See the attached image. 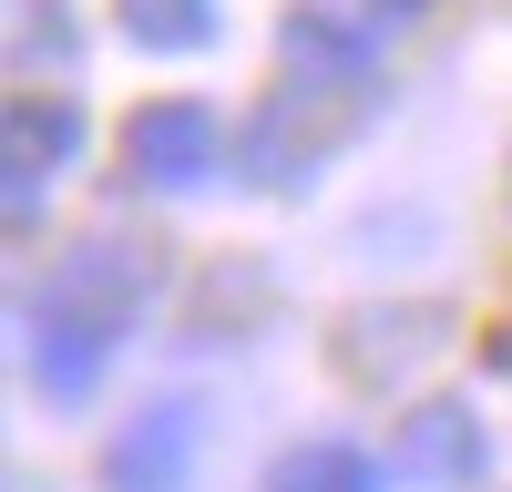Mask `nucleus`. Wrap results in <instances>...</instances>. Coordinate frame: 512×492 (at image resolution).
<instances>
[{"mask_svg": "<svg viewBox=\"0 0 512 492\" xmlns=\"http://www.w3.org/2000/svg\"><path fill=\"white\" fill-rule=\"evenodd\" d=\"M359 113H369V93H359V72H308V82H287V93L256 113V134H246V175L267 185V195H287V185H308L318 164L359 134Z\"/></svg>", "mask_w": 512, "mask_h": 492, "instance_id": "1", "label": "nucleus"}, {"mask_svg": "<svg viewBox=\"0 0 512 492\" xmlns=\"http://www.w3.org/2000/svg\"><path fill=\"white\" fill-rule=\"evenodd\" d=\"M144 298H154V257H144V246H113V236H93V246H72V257L52 267V287H41L31 308L82 318V328H103V339H123V328L144 318Z\"/></svg>", "mask_w": 512, "mask_h": 492, "instance_id": "2", "label": "nucleus"}, {"mask_svg": "<svg viewBox=\"0 0 512 492\" xmlns=\"http://www.w3.org/2000/svg\"><path fill=\"white\" fill-rule=\"evenodd\" d=\"M216 154H226V123H216V103H195V93H164V103H144L134 123H123V164H134L144 185H164V195L205 185Z\"/></svg>", "mask_w": 512, "mask_h": 492, "instance_id": "3", "label": "nucleus"}, {"mask_svg": "<svg viewBox=\"0 0 512 492\" xmlns=\"http://www.w3.org/2000/svg\"><path fill=\"white\" fill-rule=\"evenodd\" d=\"M82 144H93V123H82L72 93H11V154H0V164H11V216L21 226H31L41 185L82 164Z\"/></svg>", "mask_w": 512, "mask_h": 492, "instance_id": "4", "label": "nucleus"}, {"mask_svg": "<svg viewBox=\"0 0 512 492\" xmlns=\"http://www.w3.org/2000/svg\"><path fill=\"white\" fill-rule=\"evenodd\" d=\"M195 441H205V421H195V400H154L134 431H123L113 451H103V492H185V472H195Z\"/></svg>", "mask_w": 512, "mask_h": 492, "instance_id": "5", "label": "nucleus"}, {"mask_svg": "<svg viewBox=\"0 0 512 492\" xmlns=\"http://www.w3.org/2000/svg\"><path fill=\"white\" fill-rule=\"evenodd\" d=\"M400 472L431 482V492H461V482L482 472V431H472V410H461V400L410 410V421H400Z\"/></svg>", "mask_w": 512, "mask_h": 492, "instance_id": "6", "label": "nucleus"}, {"mask_svg": "<svg viewBox=\"0 0 512 492\" xmlns=\"http://www.w3.org/2000/svg\"><path fill=\"white\" fill-rule=\"evenodd\" d=\"M21 328H31V380L52 390V400H82V390L103 380V359H113V339H103V328H82V318H52V308H31Z\"/></svg>", "mask_w": 512, "mask_h": 492, "instance_id": "7", "label": "nucleus"}, {"mask_svg": "<svg viewBox=\"0 0 512 492\" xmlns=\"http://www.w3.org/2000/svg\"><path fill=\"white\" fill-rule=\"evenodd\" d=\"M267 492H379V462L349 451V441H308V451H287V462H277Z\"/></svg>", "mask_w": 512, "mask_h": 492, "instance_id": "8", "label": "nucleus"}, {"mask_svg": "<svg viewBox=\"0 0 512 492\" xmlns=\"http://www.w3.org/2000/svg\"><path fill=\"white\" fill-rule=\"evenodd\" d=\"M123 31L144 52H205L216 41V0H123Z\"/></svg>", "mask_w": 512, "mask_h": 492, "instance_id": "9", "label": "nucleus"}, {"mask_svg": "<svg viewBox=\"0 0 512 492\" xmlns=\"http://www.w3.org/2000/svg\"><path fill=\"white\" fill-rule=\"evenodd\" d=\"M287 62H308V72H369V31L328 21V11H297L287 21Z\"/></svg>", "mask_w": 512, "mask_h": 492, "instance_id": "10", "label": "nucleus"}, {"mask_svg": "<svg viewBox=\"0 0 512 492\" xmlns=\"http://www.w3.org/2000/svg\"><path fill=\"white\" fill-rule=\"evenodd\" d=\"M11 52H21V62H62V72H72L82 31H72V11H52V0H11Z\"/></svg>", "mask_w": 512, "mask_h": 492, "instance_id": "11", "label": "nucleus"}, {"mask_svg": "<svg viewBox=\"0 0 512 492\" xmlns=\"http://www.w3.org/2000/svg\"><path fill=\"white\" fill-rule=\"evenodd\" d=\"M390 11H420V0H390Z\"/></svg>", "mask_w": 512, "mask_h": 492, "instance_id": "12", "label": "nucleus"}]
</instances>
